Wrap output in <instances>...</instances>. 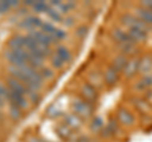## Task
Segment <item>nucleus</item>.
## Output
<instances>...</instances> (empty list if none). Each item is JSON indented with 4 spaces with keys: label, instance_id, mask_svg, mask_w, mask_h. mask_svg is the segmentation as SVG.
<instances>
[{
    "label": "nucleus",
    "instance_id": "1",
    "mask_svg": "<svg viewBox=\"0 0 152 142\" xmlns=\"http://www.w3.org/2000/svg\"><path fill=\"white\" fill-rule=\"evenodd\" d=\"M119 22L124 27V29H131V28H136V29H141L146 33H150L152 32V28L148 27L147 24H145L141 19H138L133 13H124L123 15L119 18Z\"/></svg>",
    "mask_w": 152,
    "mask_h": 142
},
{
    "label": "nucleus",
    "instance_id": "25",
    "mask_svg": "<svg viewBox=\"0 0 152 142\" xmlns=\"http://www.w3.org/2000/svg\"><path fill=\"white\" fill-rule=\"evenodd\" d=\"M140 80L142 81V84H143V86H145L146 90H150V89H152V74L140 76Z\"/></svg>",
    "mask_w": 152,
    "mask_h": 142
},
{
    "label": "nucleus",
    "instance_id": "37",
    "mask_svg": "<svg viewBox=\"0 0 152 142\" xmlns=\"http://www.w3.org/2000/svg\"><path fill=\"white\" fill-rule=\"evenodd\" d=\"M36 1H33V0H27V1H24V5H34Z\"/></svg>",
    "mask_w": 152,
    "mask_h": 142
},
{
    "label": "nucleus",
    "instance_id": "4",
    "mask_svg": "<svg viewBox=\"0 0 152 142\" xmlns=\"http://www.w3.org/2000/svg\"><path fill=\"white\" fill-rule=\"evenodd\" d=\"M131 103H132L133 108H134L142 117H148L152 113V104L147 100V99H145L142 95L133 97L131 99Z\"/></svg>",
    "mask_w": 152,
    "mask_h": 142
},
{
    "label": "nucleus",
    "instance_id": "10",
    "mask_svg": "<svg viewBox=\"0 0 152 142\" xmlns=\"http://www.w3.org/2000/svg\"><path fill=\"white\" fill-rule=\"evenodd\" d=\"M133 14H134L138 19H141L142 22H143L145 24H147L148 27L152 28V12L150 10V9L141 7L138 4V5L134 8V13Z\"/></svg>",
    "mask_w": 152,
    "mask_h": 142
},
{
    "label": "nucleus",
    "instance_id": "28",
    "mask_svg": "<svg viewBox=\"0 0 152 142\" xmlns=\"http://www.w3.org/2000/svg\"><path fill=\"white\" fill-rule=\"evenodd\" d=\"M88 32H89V28L86 26H80L76 28V36L79 38H85L88 36Z\"/></svg>",
    "mask_w": 152,
    "mask_h": 142
},
{
    "label": "nucleus",
    "instance_id": "32",
    "mask_svg": "<svg viewBox=\"0 0 152 142\" xmlns=\"http://www.w3.org/2000/svg\"><path fill=\"white\" fill-rule=\"evenodd\" d=\"M53 37H55V38H56L57 41H60V40H64L65 37H66V32L61 31V29H56V32H55Z\"/></svg>",
    "mask_w": 152,
    "mask_h": 142
},
{
    "label": "nucleus",
    "instance_id": "20",
    "mask_svg": "<svg viewBox=\"0 0 152 142\" xmlns=\"http://www.w3.org/2000/svg\"><path fill=\"white\" fill-rule=\"evenodd\" d=\"M104 122L100 117H95L93 118L91 121V124H90V128H91V131L94 132V133H99V132H102V130L104 128Z\"/></svg>",
    "mask_w": 152,
    "mask_h": 142
},
{
    "label": "nucleus",
    "instance_id": "26",
    "mask_svg": "<svg viewBox=\"0 0 152 142\" xmlns=\"http://www.w3.org/2000/svg\"><path fill=\"white\" fill-rule=\"evenodd\" d=\"M51 65L53 66L56 70H60V69H62V67H64L65 62H64V61L61 60L57 55H55V56H52V59H51Z\"/></svg>",
    "mask_w": 152,
    "mask_h": 142
},
{
    "label": "nucleus",
    "instance_id": "34",
    "mask_svg": "<svg viewBox=\"0 0 152 142\" xmlns=\"http://www.w3.org/2000/svg\"><path fill=\"white\" fill-rule=\"evenodd\" d=\"M28 97L31 98V102H32V103L39 102V97H38V94H37V93H29V94H28Z\"/></svg>",
    "mask_w": 152,
    "mask_h": 142
},
{
    "label": "nucleus",
    "instance_id": "22",
    "mask_svg": "<svg viewBox=\"0 0 152 142\" xmlns=\"http://www.w3.org/2000/svg\"><path fill=\"white\" fill-rule=\"evenodd\" d=\"M33 9H34L36 13H47L51 8H50V5L46 1H42V0H39V1H36V4L33 5Z\"/></svg>",
    "mask_w": 152,
    "mask_h": 142
},
{
    "label": "nucleus",
    "instance_id": "31",
    "mask_svg": "<svg viewBox=\"0 0 152 142\" xmlns=\"http://www.w3.org/2000/svg\"><path fill=\"white\" fill-rule=\"evenodd\" d=\"M10 9V3L9 1H0V13H5Z\"/></svg>",
    "mask_w": 152,
    "mask_h": 142
},
{
    "label": "nucleus",
    "instance_id": "30",
    "mask_svg": "<svg viewBox=\"0 0 152 142\" xmlns=\"http://www.w3.org/2000/svg\"><path fill=\"white\" fill-rule=\"evenodd\" d=\"M41 75L43 79H52L53 78V72H52L51 69H47V67H42L41 69Z\"/></svg>",
    "mask_w": 152,
    "mask_h": 142
},
{
    "label": "nucleus",
    "instance_id": "33",
    "mask_svg": "<svg viewBox=\"0 0 152 142\" xmlns=\"http://www.w3.org/2000/svg\"><path fill=\"white\" fill-rule=\"evenodd\" d=\"M138 4H140L141 7L150 9V10L152 12V0H145V1H141V3H138Z\"/></svg>",
    "mask_w": 152,
    "mask_h": 142
},
{
    "label": "nucleus",
    "instance_id": "9",
    "mask_svg": "<svg viewBox=\"0 0 152 142\" xmlns=\"http://www.w3.org/2000/svg\"><path fill=\"white\" fill-rule=\"evenodd\" d=\"M8 100L10 104H14V105H17L19 109H27L28 107H29V103L26 99L24 95H22V94L19 93H15L13 90H9V98Z\"/></svg>",
    "mask_w": 152,
    "mask_h": 142
},
{
    "label": "nucleus",
    "instance_id": "3",
    "mask_svg": "<svg viewBox=\"0 0 152 142\" xmlns=\"http://www.w3.org/2000/svg\"><path fill=\"white\" fill-rule=\"evenodd\" d=\"M115 119L119 123V126L126 127V128H132L137 123V118L134 116V113L129 109H127V108H119L117 111Z\"/></svg>",
    "mask_w": 152,
    "mask_h": 142
},
{
    "label": "nucleus",
    "instance_id": "13",
    "mask_svg": "<svg viewBox=\"0 0 152 142\" xmlns=\"http://www.w3.org/2000/svg\"><path fill=\"white\" fill-rule=\"evenodd\" d=\"M7 83H8L9 90H13V91H15V93H19V94H22V95H24V97L29 94L28 89L20 81H19V80H17V79H14L12 76H8L7 78Z\"/></svg>",
    "mask_w": 152,
    "mask_h": 142
},
{
    "label": "nucleus",
    "instance_id": "6",
    "mask_svg": "<svg viewBox=\"0 0 152 142\" xmlns=\"http://www.w3.org/2000/svg\"><path fill=\"white\" fill-rule=\"evenodd\" d=\"M80 93H81V98L84 100L91 104L98 100V89L93 86L90 83H84L80 88Z\"/></svg>",
    "mask_w": 152,
    "mask_h": 142
},
{
    "label": "nucleus",
    "instance_id": "5",
    "mask_svg": "<svg viewBox=\"0 0 152 142\" xmlns=\"http://www.w3.org/2000/svg\"><path fill=\"white\" fill-rule=\"evenodd\" d=\"M140 61H141V56H134V57H131L128 60L126 67L122 72L123 76L127 79L134 78L136 75L140 72Z\"/></svg>",
    "mask_w": 152,
    "mask_h": 142
},
{
    "label": "nucleus",
    "instance_id": "23",
    "mask_svg": "<svg viewBox=\"0 0 152 142\" xmlns=\"http://www.w3.org/2000/svg\"><path fill=\"white\" fill-rule=\"evenodd\" d=\"M107 130L110 132V135L114 137L117 133H118V131H119V123L117 122V119H110L108 123H107Z\"/></svg>",
    "mask_w": 152,
    "mask_h": 142
},
{
    "label": "nucleus",
    "instance_id": "29",
    "mask_svg": "<svg viewBox=\"0 0 152 142\" xmlns=\"http://www.w3.org/2000/svg\"><path fill=\"white\" fill-rule=\"evenodd\" d=\"M47 15H48L51 19L56 20V22H61V20H62V18H61L60 13H58V12H56V10H53V9H50V10L47 12Z\"/></svg>",
    "mask_w": 152,
    "mask_h": 142
},
{
    "label": "nucleus",
    "instance_id": "36",
    "mask_svg": "<svg viewBox=\"0 0 152 142\" xmlns=\"http://www.w3.org/2000/svg\"><path fill=\"white\" fill-rule=\"evenodd\" d=\"M9 3H10V7H18L19 5V3L17 0H9Z\"/></svg>",
    "mask_w": 152,
    "mask_h": 142
},
{
    "label": "nucleus",
    "instance_id": "11",
    "mask_svg": "<svg viewBox=\"0 0 152 142\" xmlns=\"http://www.w3.org/2000/svg\"><path fill=\"white\" fill-rule=\"evenodd\" d=\"M128 32V34H129V37L132 38V41L134 42L136 45H142V43H145V42L148 40V37L150 34L148 33H146L143 31H141V29H136V28H131V29H126Z\"/></svg>",
    "mask_w": 152,
    "mask_h": 142
},
{
    "label": "nucleus",
    "instance_id": "18",
    "mask_svg": "<svg viewBox=\"0 0 152 142\" xmlns=\"http://www.w3.org/2000/svg\"><path fill=\"white\" fill-rule=\"evenodd\" d=\"M93 85V86L95 88H100L104 85V79H103V74H98V72H95V71H93V72H90L89 75V81Z\"/></svg>",
    "mask_w": 152,
    "mask_h": 142
},
{
    "label": "nucleus",
    "instance_id": "24",
    "mask_svg": "<svg viewBox=\"0 0 152 142\" xmlns=\"http://www.w3.org/2000/svg\"><path fill=\"white\" fill-rule=\"evenodd\" d=\"M9 114L13 119L15 121H19L22 118V109H19L17 105H14V104H10V108H9Z\"/></svg>",
    "mask_w": 152,
    "mask_h": 142
},
{
    "label": "nucleus",
    "instance_id": "19",
    "mask_svg": "<svg viewBox=\"0 0 152 142\" xmlns=\"http://www.w3.org/2000/svg\"><path fill=\"white\" fill-rule=\"evenodd\" d=\"M56 55L58 56V57L64 61V62H70L71 59H72V56H71V52L69 48H66L65 46H58L56 48Z\"/></svg>",
    "mask_w": 152,
    "mask_h": 142
},
{
    "label": "nucleus",
    "instance_id": "38",
    "mask_svg": "<svg viewBox=\"0 0 152 142\" xmlns=\"http://www.w3.org/2000/svg\"><path fill=\"white\" fill-rule=\"evenodd\" d=\"M4 105V99L1 98V97H0V108H1Z\"/></svg>",
    "mask_w": 152,
    "mask_h": 142
},
{
    "label": "nucleus",
    "instance_id": "7",
    "mask_svg": "<svg viewBox=\"0 0 152 142\" xmlns=\"http://www.w3.org/2000/svg\"><path fill=\"white\" fill-rule=\"evenodd\" d=\"M121 72H118L117 70H114L110 65L108 66V67L104 70L103 72V79H104V84L107 85V86L109 88H113L115 86V85L118 84V81H119V78H121Z\"/></svg>",
    "mask_w": 152,
    "mask_h": 142
},
{
    "label": "nucleus",
    "instance_id": "12",
    "mask_svg": "<svg viewBox=\"0 0 152 142\" xmlns=\"http://www.w3.org/2000/svg\"><path fill=\"white\" fill-rule=\"evenodd\" d=\"M140 76L143 75H148L152 74V55L147 53L141 56V61H140Z\"/></svg>",
    "mask_w": 152,
    "mask_h": 142
},
{
    "label": "nucleus",
    "instance_id": "14",
    "mask_svg": "<svg viewBox=\"0 0 152 142\" xmlns=\"http://www.w3.org/2000/svg\"><path fill=\"white\" fill-rule=\"evenodd\" d=\"M128 59L127 56H124V55H122V53H118L115 57H114L113 60H112V62H110V66L114 69V70H117L118 72H123V70H124V67H126V65H127V62H128Z\"/></svg>",
    "mask_w": 152,
    "mask_h": 142
},
{
    "label": "nucleus",
    "instance_id": "8",
    "mask_svg": "<svg viewBox=\"0 0 152 142\" xmlns=\"http://www.w3.org/2000/svg\"><path fill=\"white\" fill-rule=\"evenodd\" d=\"M110 36L113 41L118 45H124V43H134V42L132 41V38L129 37V34H128V32L126 29H123V28H114V29H112L110 32Z\"/></svg>",
    "mask_w": 152,
    "mask_h": 142
},
{
    "label": "nucleus",
    "instance_id": "27",
    "mask_svg": "<svg viewBox=\"0 0 152 142\" xmlns=\"http://www.w3.org/2000/svg\"><path fill=\"white\" fill-rule=\"evenodd\" d=\"M41 28H42V32L46 33V34H50V36H53L56 29H57V28H55L51 23H43Z\"/></svg>",
    "mask_w": 152,
    "mask_h": 142
},
{
    "label": "nucleus",
    "instance_id": "2",
    "mask_svg": "<svg viewBox=\"0 0 152 142\" xmlns=\"http://www.w3.org/2000/svg\"><path fill=\"white\" fill-rule=\"evenodd\" d=\"M72 108L75 111V114L80 117L81 119H89V118L93 117V113H94V107L91 103H89L84 99H75L74 103H72Z\"/></svg>",
    "mask_w": 152,
    "mask_h": 142
},
{
    "label": "nucleus",
    "instance_id": "35",
    "mask_svg": "<svg viewBox=\"0 0 152 142\" xmlns=\"http://www.w3.org/2000/svg\"><path fill=\"white\" fill-rule=\"evenodd\" d=\"M64 24L65 26H72V18H67V19H65Z\"/></svg>",
    "mask_w": 152,
    "mask_h": 142
},
{
    "label": "nucleus",
    "instance_id": "21",
    "mask_svg": "<svg viewBox=\"0 0 152 142\" xmlns=\"http://www.w3.org/2000/svg\"><path fill=\"white\" fill-rule=\"evenodd\" d=\"M66 123H67V126L70 127H74V128H79L80 126H81V118L77 117L74 113V114H69L66 117Z\"/></svg>",
    "mask_w": 152,
    "mask_h": 142
},
{
    "label": "nucleus",
    "instance_id": "15",
    "mask_svg": "<svg viewBox=\"0 0 152 142\" xmlns=\"http://www.w3.org/2000/svg\"><path fill=\"white\" fill-rule=\"evenodd\" d=\"M5 59L8 60V62L10 64V66H14V67H18V69L27 64L26 61H23L22 59H19L12 50H9V51L5 52Z\"/></svg>",
    "mask_w": 152,
    "mask_h": 142
},
{
    "label": "nucleus",
    "instance_id": "16",
    "mask_svg": "<svg viewBox=\"0 0 152 142\" xmlns=\"http://www.w3.org/2000/svg\"><path fill=\"white\" fill-rule=\"evenodd\" d=\"M42 24H43V23H42V20L39 19V18L31 15V17H27L26 19L23 20L22 27L27 28V29L33 31V28H34V27H42Z\"/></svg>",
    "mask_w": 152,
    "mask_h": 142
},
{
    "label": "nucleus",
    "instance_id": "17",
    "mask_svg": "<svg viewBox=\"0 0 152 142\" xmlns=\"http://www.w3.org/2000/svg\"><path fill=\"white\" fill-rule=\"evenodd\" d=\"M9 47H10L12 51H15V50H22V48H26L24 47V37L23 36H15L9 41Z\"/></svg>",
    "mask_w": 152,
    "mask_h": 142
}]
</instances>
